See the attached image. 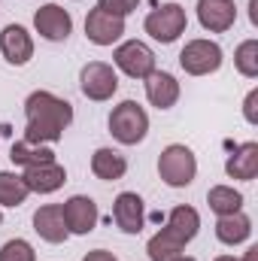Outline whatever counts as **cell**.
Returning a JSON list of instances; mask_svg holds the SVG:
<instances>
[{
  "instance_id": "cell-2",
  "label": "cell",
  "mask_w": 258,
  "mask_h": 261,
  "mask_svg": "<svg viewBox=\"0 0 258 261\" xmlns=\"http://www.w3.org/2000/svg\"><path fill=\"white\" fill-rule=\"evenodd\" d=\"M158 173H161V179H164L170 189H186L194 179V173H197V158H194V152L189 146L173 143V146H167V149L161 152V158H158Z\"/></svg>"
},
{
  "instance_id": "cell-18",
  "label": "cell",
  "mask_w": 258,
  "mask_h": 261,
  "mask_svg": "<svg viewBox=\"0 0 258 261\" xmlns=\"http://www.w3.org/2000/svg\"><path fill=\"white\" fill-rule=\"evenodd\" d=\"M225 170H228L231 179H246V182L255 179V173H258V143H240V146L228 155Z\"/></svg>"
},
{
  "instance_id": "cell-30",
  "label": "cell",
  "mask_w": 258,
  "mask_h": 261,
  "mask_svg": "<svg viewBox=\"0 0 258 261\" xmlns=\"http://www.w3.org/2000/svg\"><path fill=\"white\" fill-rule=\"evenodd\" d=\"M249 18H252V24H258V0H249Z\"/></svg>"
},
{
  "instance_id": "cell-4",
  "label": "cell",
  "mask_w": 258,
  "mask_h": 261,
  "mask_svg": "<svg viewBox=\"0 0 258 261\" xmlns=\"http://www.w3.org/2000/svg\"><path fill=\"white\" fill-rule=\"evenodd\" d=\"M189 18H186V9L179 3H164V6H155L149 15H146V34L158 43H173L183 31H186Z\"/></svg>"
},
{
  "instance_id": "cell-3",
  "label": "cell",
  "mask_w": 258,
  "mask_h": 261,
  "mask_svg": "<svg viewBox=\"0 0 258 261\" xmlns=\"http://www.w3.org/2000/svg\"><path fill=\"white\" fill-rule=\"evenodd\" d=\"M149 130V116L137 100H122L113 113H110V134L125 143V146H137Z\"/></svg>"
},
{
  "instance_id": "cell-33",
  "label": "cell",
  "mask_w": 258,
  "mask_h": 261,
  "mask_svg": "<svg viewBox=\"0 0 258 261\" xmlns=\"http://www.w3.org/2000/svg\"><path fill=\"white\" fill-rule=\"evenodd\" d=\"M173 261H194V258H186V255H179V258H173Z\"/></svg>"
},
{
  "instance_id": "cell-25",
  "label": "cell",
  "mask_w": 258,
  "mask_h": 261,
  "mask_svg": "<svg viewBox=\"0 0 258 261\" xmlns=\"http://www.w3.org/2000/svg\"><path fill=\"white\" fill-rule=\"evenodd\" d=\"M234 67L246 76V79H255L258 76V40H243L234 52Z\"/></svg>"
},
{
  "instance_id": "cell-8",
  "label": "cell",
  "mask_w": 258,
  "mask_h": 261,
  "mask_svg": "<svg viewBox=\"0 0 258 261\" xmlns=\"http://www.w3.org/2000/svg\"><path fill=\"white\" fill-rule=\"evenodd\" d=\"M34 28H37V34L43 40L61 43V40L70 37V31H73V18H70V12L61 9L58 3H46V6H40L34 12Z\"/></svg>"
},
{
  "instance_id": "cell-11",
  "label": "cell",
  "mask_w": 258,
  "mask_h": 261,
  "mask_svg": "<svg viewBox=\"0 0 258 261\" xmlns=\"http://www.w3.org/2000/svg\"><path fill=\"white\" fill-rule=\"evenodd\" d=\"M0 52L9 64L21 67L34 58V40L21 24H6L0 31Z\"/></svg>"
},
{
  "instance_id": "cell-31",
  "label": "cell",
  "mask_w": 258,
  "mask_h": 261,
  "mask_svg": "<svg viewBox=\"0 0 258 261\" xmlns=\"http://www.w3.org/2000/svg\"><path fill=\"white\" fill-rule=\"evenodd\" d=\"M243 261H258V246H252V249L246 252V258H243Z\"/></svg>"
},
{
  "instance_id": "cell-6",
  "label": "cell",
  "mask_w": 258,
  "mask_h": 261,
  "mask_svg": "<svg viewBox=\"0 0 258 261\" xmlns=\"http://www.w3.org/2000/svg\"><path fill=\"white\" fill-rule=\"evenodd\" d=\"M79 88L88 100H110L119 88V76L116 70L104 61H91V64L82 67L79 73Z\"/></svg>"
},
{
  "instance_id": "cell-22",
  "label": "cell",
  "mask_w": 258,
  "mask_h": 261,
  "mask_svg": "<svg viewBox=\"0 0 258 261\" xmlns=\"http://www.w3.org/2000/svg\"><path fill=\"white\" fill-rule=\"evenodd\" d=\"M207 203H210L213 213H219V216H231V213H240V206H243V195H240L237 189H231V186H213L210 195H207Z\"/></svg>"
},
{
  "instance_id": "cell-12",
  "label": "cell",
  "mask_w": 258,
  "mask_h": 261,
  "mask_svg": "<svg viewBox=\"0 0 258 261\" xmlns=\"http://www.w3.org/2000/svg\"><path fill=\"white\" fill-rule=\"evenodd\" d=\"M64 222L70 234H91L97 225V203L85 195H73L64 206Z\"/></svg>"
},
{
  "instance_id": "cell-23",
  "label": "cell",
  "mask_w": 258,
  "mask_h": 261,
  "mask_svg": "<svg viewBox=\"0 0 258 261\" xmlns=\"http://www.w3.org/2000/svg\"><path fill=\"white\" fill-rule=\"evenodd\" d=\"M28 195L31 192H28V186L18 173L0 170V206H18V203H24Z\"/></svg>"
},
{
  "instance_id": "cell-27",
  "label": "cell",
  "mask_w": 258,
  "mask_h": 261,
  "mask_svg": "<svg viewBox=\"0 0 258 261\" xmlns=\"http://www.w3.org/2000/svg\"><path fill=\"white\" fill-rule=\"evenodd\" d=\"M137 3H140V0H97V6H100L104 12H110V15H119V18L131 15V12L137 9Z\"/></svg>"
},
{
  "instance_id": "cell-26",
  "label": "cell",
  "mask_w": 258,
  "mask_h": 261,
  "mask_svg": "<svg viewBox=\"0 0 258 261\" xmlns=\"http://www.w3.org/2000/svg\"><path fill=\"white\" fill-rule=\"evenodd\" d=\"M0 261H37V252H34V246L28 243V240H9V243H3V249H0Z\"/></svg>"
},
{
  "instance_id": "cell-1",
  "label": "cell",
  "mask_w": 258,
  "mask_h": 261,
  "mask_svg": "<svg viewBox=\"0 0 258 261\" xmlns=\"http://www.w3.org/2000/svg\"><path fill=\"white\" fill-rule=\"evenodd\" d=\"M24 116H28L24 128L28 143H58L73 122V107L55 97L52 91H34L24 100Z\"/></svg>"
},
{
  "instance_id": "cell-28",
  "label": "cell",
  "mask_w": 258,
  "mask_h": 261,
  "mask_svg": "<svg viewBox=\"0 0 258 261\" xmlns=\"http://www.w3.org/2000/svg\"><path fill=\"white\" fill-rule=\"evenodd\" d=\"M255 103H258V91L252 88V91L246 94V103H243V116H246V122H249V125H258V110H255Z\"/></svg>"
},
{
  "instance_id": "cell-16",
  "label": "cell",
  "mask_w": 258,
  "mask_h": 261,
  "mask_svg": "<svg viewBox=\"0 0 258 261\" xmlns=\"http://www.w3.org/2000/svg\"><path fill=\"white\" fill-rule=\"evenodd\" d=\"M113 219L125 234H140L143 231V200L134 192H122L113 203Z\"/></svg>"
},
{
  "instance_id": "cell-17",
  "label": "cell",
  "mask_w": 258,
  "mask_h": 261,
  "mask_svg": "<svg viewBox=\"0 0 258 261\" xmlns=\"http://www.w3.org/2000/svg\"><path fill=\"white\" fill-rule=\"evenodd\" d=\"M197 228H200V216H197L194 206H186V203L183 206H173L170 216H167V225H164V231L170 237H176L183 246L192 243L194 237H197Z\"/></svg>"
},
{
  "instance_id": "cell-34",
  "label": "cell",
  "mask_w": 258,
  "mask_h": 261,
  "mask_svg": "<svg viewBox=\"0 0 258 261\" xmlns=\"http://www.w3.org/2000/svg\"><path fill=\"white\" fill-rule=\"evenodd\" d=\"M0 222H3V213H0Z\"/></svg>"
},
{
  "instance_id": "cell-5",
  "label": "cell",
  "mask_w": 258,
  "mask_h": 261,
  "mask_svg": "<svg viewBox=\"0 0 258 261\" xmlns=\"http://www.w3.org/2000/svg\"><path fill=\"white\" fill-rule=\"evenodd\" d=\"M179 64L189 76H210L222 67V49L213 40H192L179 52Z\"/></svg>"
},
{
  "instance_id": "cell-10",
  "label": "cell",
  "mask_w": 258,
  "mask_h": 261,
  "mask_svg": "<svg viewBox=\"0 0 258 261\" xmlns=\"http://www.w3.org/2000/svg\"><path fill=\"white\" fill-rule=\"evenodd\" d=\"M122 34H125V18L110 15V12H104L100 6L88 12V18H85V37H88L94 46H113Z\"/></svg>"
},
{
  "instance_id": "cell-32",
  "label": "cell",
  "mask_w": 258,
  "mask_h": 261,
  "mask_svg": "<svg viewBox=\"0 0 258 261\" xmlns=\"http://www.w3.org/2000/svg\"><path fill=\"white\" fill-rule=\"evenodd\" d=\"M216 261H237V258H231V255H219Z\"/></svg>"
},
{
  "instance_id": "cell-19",
  "label": "cell",
  "mask_w": 258,
  "mask_h": 261,
  "mask_svg": "<svg viewBox=\"0 0 258 261\" xmlns=\"http://www.w3.org/2000/svg\"><path fill=\"white\" fill-rule=\"evenodd\" d=\"M91 170H94V176H97V179L116 182V179H122V176H125L128 161H125V155H122V152H116V149H97V152L91 155Z\"/></svg>"
},
{
  "instance_id": "cell-13",
  "label": "cell",
  "mask_w": 258,
  "mask_h": 261,
  "mask_svg": "<svg viewBox=\"0 0 258 261\" xmlns=\"http://www.w3.org/2000/svg\"><path fill=\"white\" fill-rule=\"evenodd\" d=\"M24 186L28 192H37V195H52L64 186L67 173L58 161H49V164H37V167H24Z\"/></svg>"
},
{
  "instance_id": "cell-24",
  "label": "cell",
  "mask_w": 258,
  "mask_h": 261,
  "mask_svg": "<svg viewBox=\"0 0 258 261\" xmlns=\"http://www.w3.org/2000/svg\"><path fill=\"white\" fill-rule=\"evenodd\" d=\"M146 252H149V258L152 261H173L183 255V243L176 240V237H170L164 228L149 240V246H146Z\"/></svg>"
},
{
  "instance_id": "cell-29",
  "label": "cell",
  "mask_w": 258,
  "mask_h": 261,
  "mask_svg": "<svg viewBox=\"0 0 258 261\" xmlns=\"http://www.w3.org/2000/svg\"><path fill=\"white\" fill-rule=\"evenodd\" d=\"M82 261H116V255L107 252V249H94V252H88Z\"/></svg>"
},
{
  "instance_id": "cell-9",
  "label": "cell",
  "mask_w": 258,
  "mask_h": 261,
  "mask_svg": "<svg viewBox=\"0 0 258 261\" xmlns=\"http://www.w3.org/2000/svg\"><path fill=\"white\" fill-rule=\"evenodd\" d=\"M197 21L203 31L225 34L237 21V6L234 0H197Z\"/></svg>"
},
{
  "instance_id": "cell-14",
  "label": "cell",
  "mask_w": 258,
  "mask_h": 261,
  "mask_svg": "<svg viewBox=\"0 0 258 261\" xmlns=\"http://www.w3.org/2000/svg\"><path fill=\"white\" fill-rule=\"evenodd\" d=\"M34 231L46 240V243H64L70 237L67 231V222H64V210L58 203H46L34 213Z\"/></svg>"
},
{
  "instance_id": "cell-21",
  "label": "cell",
  "mask_w": 258,
  "mask_h": 261,
  "mask_svg": "<svg viewBox=\"0 0 258 261\" xmlns=\"http://www.w3.org/2000/svg\"><path fill=\"white\" fill-rule=\"evenodd\" d=\"M12 164H21V167H37V164H49L55 161V152L46 149L43 143H28V140H18L12 146Z\"/></svg>"
},
{
  "instance_id": "cell-7",
  "label": "cell",
  "mask_w": 258,
  "mask_h": 261,
  "mask_svg": "<svg viewBox=\"0 0 258 261\" xmlns=\"http://www.w3.org/2000/svg\"><path fill=\"white\" fill-rule=\"evenodd\" d=\"M113 58H116V67H119L122 73H128L131 79H146V76L155 70V52H152L146 43H140V40L122 43Z\"/></svg>"
},
{
  "instance_id": "cell-15",
  "label": "cell",
  "mask_w": 258,
  "mask_h": 261,
  "mask_svg": "<svg viewBox=\"0 0 258 261\" xmlns=\"http://www.w3.org/2000/svg\"><path fill=\"white\" fill-rule=\"evenodd\" d=\"M146 97H149L152 107L170 110L179 100V82H176V76H170L164 70H152L146 76Z\"/></svg>"
},
{
  "instance_id": "cell-20",
  "label": "cell",
  "mask_w": 258,
  "mask_h": 261,
  "mask_svg": "<svg viewBox=\"0 0 258 261\" xmlns=\"http://www.w3.org/2000/svg\"><path fill=\"white\" fill-rule=\"evenodd\" d=\"M249 234H252V222H249V216H243V213L219 216V222H216V237H219L225 246H237V243H243Z\"/></svg>"
}]
</instances>
